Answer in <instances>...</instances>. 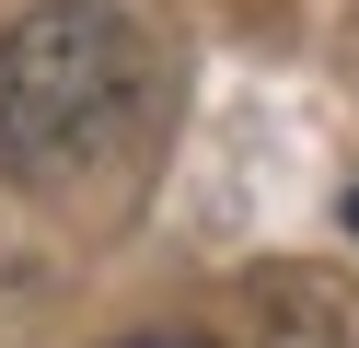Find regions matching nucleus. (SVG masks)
I'll return each instance as SVG.
<instances>
[{"instance_id": "1", "label": "nucleus", "mask_w": 359, "mask_h": 348, "mask_svg": "<svg viewBox=\"0 0 359 348\" xmlns=\"http://www.w3.org/2000/svg\"><path fill=\"white\" fill-rule=\"evenodd\" d=\"M151 93V46L116 0H47L0 35V162L12 174H70L116 151Z\"/></svg>"}, {"instance_id": "2", "label": "nucleus", "mask_w": 359, "mask_h": 348, "mask_svg": "<svg viewBox=\"0 0 359 348\" xmlns=\"http://www.w3.org/2000/svg\"><path fill=\"white\" fill-rule=\"evenodd\" d=\"M336 221H348V232H359V186H348V209H336Z\"/></svg>"}, {"instance_id": "3", "label": "nucleus", "mask_w": 359, "mask_h": 348, "mask_svg": "<svg viewBox=\"0 0 359 348\" xmlns=\"http://www.w3.org/2000/svg\"><path fill=\"white\" fill-rule=\"evenodd\" d=\"M140 348H186V337H140Z\"/></svg>"}]
</instances>
